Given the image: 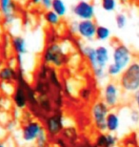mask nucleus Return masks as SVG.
Here are the masks:
<instances>
[{
    "label": "nucleus",
    "mask_w": 139,
    "mask_h": 147,
    "mask_svg": "<svg viewBox=\"0 0 139 147\" xmlns=\"http://www.w3.org/2000/svg\"><path fill=\"white\" fill-rule=\"evenodd\" d=\"M0 147H10V145H9V143L7 142L0 140Z\"/></svg>",
    "instance_id": "29"
},
{
    "label": "nucleus",
    "mask_w": 139,
    "mask_h": 147,
    "mask_svg": "<svg viewBox=\"0 0 139 147\" xmlns=\"http://www.w3.org/2000/svg\"><path fill=\"white\" fill-rule=\"evenodd\" d=\"M127 23H128V18H127L126 14L124 13H118L115 16V24H116L118 29H124L126 27Z\"/></svg>",
    "instance_id": "23"
},
{
    "label": "nucleus",
    "mask_w": 139,
    "mask_h": 147,
    "mask_svg": "<svg viewBox=\"0 0 139 147\" xmlns=\"http://www.w3.org/2000/svg\"><path fill=\"white\" fill-rule=\"evenodd\" d=\"M101 7L106 11H113L117 7V0H101Z\"/></svg>",
    "instance_id": "21"
},
{
    "label": "nucleus",
    "mask_w": 139,
    "mask_h": 147,
    "mask_svg": "<svg viewBox=\"0 0 139 147\" xmlns=\"http://www.w3.org/2000/svg\"><path fill=\"white\" fill-rule=\"evenodd\" d=\"M81 53L82 55H84L87 59L89 65L93 71L96 69H99L98 66H97V62H96V51L95 48L93 46L90 45H82L81 46Z\"/></svg>",
    "instance_id": "16"
},
{
    "label": "nucleus",
    "mask_w": 139,
    "mask_h": 147,
    "mask_svg": "<svg viewBox=\"0 0 139 147\" xmlns=\"http://www.w3.org/2000/svg\"><path fill=\"white\" fill-rule=\"evenodd\" d=\"M18 76V70L10 65H5L0 68V81L4 83H11L16 81Z\"/></svg>",
    "instance_id": "15"
},
{
    "label": "nucleus",
    "mask_w": 139,
    "mask_h": 147,
    "mask_svg": "<svg viewBox=\"0 0 139 147\" xmlns=\"http://www.w3.org/2000/svg\"><path fill=\"white\" fill-rule=\"evenodd\" d=\"M30 2H31L32 5H39L41 0H30Z\"/></svg>",
    "instance_id": "30"
},
{
    "label": "nucleus",
    "mask_w": 139,
    "mask_h": 147,
    "mask_svg": "<svg viewBox=\"0 0 139 147\" xmlns=\"http://www.w3.org/2000/svg\"><path fill=\"white\" fill-rule=\"evenodd\" d=\"M91 95H93L91 90L89 89V88H83L80 92V98L84 100H89L91 98Z\"/></svg>",
    "instance_id": "25"
},
{
    "label": "nucleus",
    "mask_w": 139,
    "mask_h": 147,
    "mask_svg": "<svg viewBox=\"0 0 139 147\" xmlns=\"http://www.w3.org/2000/svg\"><path fill=\"white\" fill-rule=\"evenodd\" d=\"M110 107L102 99L95 100L91 104L90 109L91 119V121H93V127L99 133L107 132V129H106V119H107V117L109 113H110Z\"/></svg>",
    "instance_id": "3"
},
{
    "label": "nucleus",
    "mask_w": 139,
    "mask_h": 147,
    "mask_svg": "<svg viewBox=\"0 0 139 147\" xmlns=\"http://www.w3.org/2000/svg\"><path fill=\"white\" fill-rule=\"evenodd\" d=\"M118 143V138L115 134L103 132L94 139L93 147H115Z\"/></svg>",
    "instance_id": "12"
},
{
    "label": "nucleus",
    "mask_w": 139,
    "mask_h": 147,
    "mask_svg": "<svg viewBox=\"0 0 139 147\" xmlns=\"http://www.w3.org/2000/svg\"><path fill=\"white\" fill-rule=\"evenodd\" d=\"M129 119L132 124H138L139 123V112L136 109H132L130 112Z\"/></svg>",
    "instance_id": "24"
},
{
    "label": "nucleus",
    "mask_w": 139,
    "mask_h": 147,
    "mask_svg": "<svg viewBox=\"0 0 139 147\" xmlns=\"http://www.w3.org/2000/svg\"><path fill=\"white\" fill-rule=\"evenodd\" d=\"M43 126L49 138H58L65 129V117L63 113L60 110H54L44 117Z\"/></svg>",
    "instance_id": "5"
},
{
    "label": "nucleus",
    "mask_w": 139,
    "mask_h": 147,
    "mask_svg": "<svg viewBox=\"0 0 139 147\" xmlns=\"http://www.w3.org/2000/svg\"><path fill=\"white\" fill-rule=\"evenodd\" d=\"M11 43L13 51L16 54V57H23V55H25L28 53L27 41H26L24 37L20 36H13L11 38Z\"/></svg>",
    "instance_id": "17"
},
{
    "label": "nucleus",
    "mask_w": 139,
    "mask_h": 147,
    "mask_svg": "<svg viewBox=\"0 0 139 147\" xmlns=\"http://www.w3.org/2000/svg\"><path fill=\"white\" fill-rule=\"evenodd\" d=\"M97 25L93 19L90 20H79L73 21L71 25V31L75 34H77L79 37L83 40L91 41L95 38V33Z\"/></svg>",
    "instance_id": "9"
},
{
    "label": "nucleus",
    "mask_w": 139,
    "mask_h": 147,
    "mask_svg": "<svg viewBox=\"0 0 139 147\" xmlns=\"http://www.w3.org/2000/svg\"><path fill=\"white\" fill-rule=\"evenodd\" d=\"M111 32L107 26L104 25H98L96 29V33H95V39L101 42L107 41L111 38Z\"/></svg>",
    "instance_id": "19"
},
{
    "label": "nucleus",
    "mask_w": 139,
    "mask_h": 147,
    "mask_svg": "<svg viewBox=\"0 0 139 147\" xmlns=\"http://www.w3.org/2000/svg\"><path fill=\"white\" fill-rule=\"evenodd\" d=\"M16 86L11 95V100L14 107L18 110H25L29 106V98L27 88L29 82L26 80L22 70H18V76L16 79Z\"/></svg>",
    "instance_id": "4"
},
{
    "label": "nucleus",
    "mask_w": 139,
    "mask_h": 147,
    "mask_svg": "<svg viewBox=\"0 0 139 147\" xmlns=\"http://www.w3.org/2000/svg\"><path fill=\"white\" fill-rule=\"evenodd\" d=\"M52 10L60 17H64L67 13V6L63 0H52Z\"/></svg>",
    "instance_id": "20"
},
{
    "label": "nucleus",
    "mask_w": 139,
    "mask_h": 147,
    "mask_svg": "<svg viewBox=\"0 0 139 147\" xmlns=\"http://www.w3.org/2000/svg\"><path fill=\"white\" fill-rule=\"evenodd\" d=\"M96 51V62L98 68L107 69L109 64L111 63V53L110 52L108 47L104 45H100L95 47Z\"/></svg>",
    "instance_id": "13"
},
{
    "label": "nucleus",
    "mask_w": 139,
    "mask_h": 147,
    "mask_svg": "<svg viewBox=\"0 0 139 147\" xmlns=\"http://www.w3.org/2000/svg\"><path fill=\"white\" fill-rule=\"evenodd\" d=\"M76 1H77V2H78V1H81V0H76Z\"/></svg>",
    "instance_id": "33"
},
{
    "label": "nucleus",
    "mask_w": 139,
    "mask_h": 147,
    "mask_svg": "<svg viewBox=\"0 0 139 147\" xmlns=\"http://www.w3.org/2000/svg\"><path fill=\"white\" fill-rule=\"evenodd\" d=\"M16 5L13 0H0V13L6 25L13 24L15 20Z\"/></svg>",
    "instance_id": "11"
},
{
    "label": "nucleus",
    "mask_w": 139,
    "mask_h": 147,
    "mask_svg": "<svg viewBox=\"0 0 139 147\" xmlns=\"http://www.w3.org/2000/svg\"><path fill=\"white\" fill-rule=\"evenodd\" d=\"M34 145L36 147H50L49 143V136L46 133V131H44L42 134L38 137V139L35 142Z\"/></svg>",
    "instance_id": "22"
},
{
    "label": "nucleus",
    "mask_w": 139,
    "mask_h": 147,
    "mask_svg": "<svg viewBox=\"0 0 139 147\" xmlns=\"http://www.w3.org/2000/svg\"><path fill=\"white\" fill-rule=\"evenodd\" d=\"M68 51L65 49L63 44L52 41L45 47L41 55L42 63L59 69L64 67L68 62Z\"/></svg>",
    "instance_id": "1"
},
{
    "label": "nucleus",
    "mask_w": 139,
    "mask_h": 147,
    "mask_svg": "<svg viewBox=\"0 0 139 147\" xmlns=\"http://www.w3.org/2000/svg\"><path fill=\"white\" fill-rule=\"evenodd\" d=\"M134 60V55L131 49L122 42L116 41L112 45L111 63L124 71Z\"/></svg>",
    "instance_id": "6"
},
{
    "label": "nucleus",
    "mask_w": 139,
    "mask_h": 147,
    "mask_svg": "<svg viewBox=\"0 0 139 147\" xmlns=\"http://www.w3.org/2000/svg\"><path fill=\"white\" fill-rule=\"evenodd\" d=\"M119 1H121V2H127V1H129V0H119Z\"/></svg>",
    "instance_id": "32"
},
{
    "label": "nucleus",
    "mask_w": 139,
    "mask_h": 147,
    "mask_svg": "<svg viewBox=\"0 0 139 147\" xmlns=\"http://www.w3.org/2000/svg\"><path fill=\"white\" fill-rule=\"evenodd\" d=\"M45 131L43 123L38 119H28L23 123L21 127V136L22 142L24 144L34 145L35 142L43 132Z\"/></svg>",
    "instance_id": "7"
},
{
    "label": "nucleus",
    "mask_w": 139,
    "mask_h": 147,
    "mask_svg": "<svg viewBox=\"0 0 139 147\" xmlns=\"http://www.w3.org/2000/svg\"><path fill=\"white\" fill-rule=\"evenodd\" d=\"M115 147H117V146H115Z\"/></svg>",
    "instance_id": "34"
},
{
    "label": "nucleus",
    "mask_w": 139,
    "mask_h": 147,
    "mask_svg": "<svg viewBox=\"0 0 139 147\" xmlns=\"http://www.w3.org/2000/svg\"><path fill=\"white\" fill-rule=\"evenodd\" d=\"M73 13L80 20H90L95 16V8L91 2L81 0L73 7Z\"/></svg>",
    "instance_id": "10"
},
{
    "label": "nucleus",
    "mask_w": 139,
    "mask_h": 147,
    "mask_svg": "<svg viewBox=\"0 0 139 147\" xmlns=\"http://www.w3.org/2000/svg\"><path fill=\"white\" fill-rule=\"evenodd\" d=\"M55 144L57 145V147H69L67 140L60 137H58L55 139Z\"/></svg>",
    "instance_id": "26"
},
{
    "label": "nucleus",
    "mask_w": 139,
    "mask_h": 147,
    "mask_svg": "<svg viewBox=\"0 0 139 147\" xmlns=\"http://www.w3.org/2000/svg\"><path fill=\"white\" fill-rule=\"evenodd\" d=\"M122 92L118 82L108 81L103 86L102 89V100L110 107V109H113L119 106L121 98H122Z\"/></svg>",
    "instance_id": "8"
},
{
    "label": "nucleus",
    "mask_w": 139,
    "mask_h": 147,
    "mask_svg": "<svg viewBox=\"0 0 139 147\" xmlns=\"http://www.w3.org/2000/svg\"><path fill=\"white\" fill-rule=\"evenodd\" d=\"M52 4V0H41L40 2V5L44 9H46V10H51Z\"/></svg>",
    "instance_id": "28"
},
{
    "label": "nucleus",
    "mask_w": 139,
    "mask_h": 147,
    "mask_svg": "<svg viewBox=\"0 0 139 147\" xmlns=\"http://www.w3.org/2000/svg\"><path fill=\"white\" fill-rule=\"evenodd\" d=\"M44 19H45L47 24L51 26V27H56L61 22V17L57 13H55L52 9L51 10H47L44 13Z\"/></svg>",
    "instance_id": "18"
},
{
    "label": "nucleus",
    "mask_w": 139,
    "mask_h": 147,
    "mask_svg": "<svg viewBox=\"0 0 139 147\" xmlns=\"http://www.w3.org/2000/svg\"><path fill=\"white\" fill-rule=\"evenodd\" d=\"M121 126V119L117 112L110 111L106 119V129L108 133L115 134L119 131Z\"/></svg>",
    "instance_id": "14"
},
{
    "label": "nucleus",
    "mask_w": 139,
    "mask_h": 147,
    "mask_svg": "<svg viewBox=\"0 0 139 147\" xmlns=\"http://www.w3.org/2000/svg\"><path fill=\"white\" fill-rule=\"evenodd\" d=\"M21 147H36L35 145H28V144H25V145H23Z\"/></svg>",
    "instance_id": "31"
},
{
    "label": "nucleus",
    "mask_w": 139,
    "mask_h": 147,
    "mask_svg": "<svg viewBox=\"0 0 139 147\" xmlns=\"http://www.w3.org/2000/svg\"><path fill=\"white\" fill-rule=\"evenodd\" d=\"M118 84L121 90L128 95H134L139 90V59H134L124 70L118 78Z\"/></svg>",
    "instance_id": "2"
},
{
    "label": "nucleus",
    "mask_w": 139,
    "mask_h": 147,
    "mask_svg": "<svg viewBox=\"0 0 139 147\" xmlns=\"http://www.w3.org/2000/svg\"><path fill=\"white\" fill-rule=\"evenodd\" d=\"M132 100H134V109H136L139 112V90L132 95Z\"/></svg>",
    "instance_id": "27"
}]
</instances>
